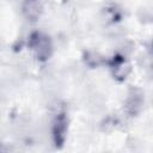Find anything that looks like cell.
Returning a JSON list of instances; mask_svg holds the SVG:
<instances>
[{
	"instance_id": "obj_2",
	"label": "cell",
	"mask_w": 153,
	"mask_h": 153,
	"mask_svg": "<svg viewBox=\"0 0 153 153\" xmlns=\"http://www.w3.org/2000/svg\"><path fill=\"white\" fill-rule=\"evenodd\" d=\"M67 130H68V118L66 112H60L59 115H56V117L54 118L53 122V140L56 147H62L65 141H66V136H67Z\"/></svg>"
},
{
	"instance_id": "obj_1",
	"label": "cell",
	"mask_w": 153,
	"mask_h": 153,
	"mask_svg": "<svg viewBox=\"0 0 153 153\" xmlns=\"http://www.w3.org/2000/svg\"><path fill=\"white\" fill-rule=\"evenodd\" d=\"M27 45L38 61L44 62L49 60L53 54V43L50 37L41 31H35L30 35Z\"/></svg>"
},
{
	"instance_id": "obj_3",
	"label": "cell",
	"mask_w": 153,
	"mask_h": 153,
	"mask_svg": "<svg viewBox=\"0 0 153 153\" xmlns=\"http://www.w3.org/2000/svg\"><path fill=\"white\" fill-rule=\"evenodd\" d=\"M110 68H111L114 78L120 81L124 80L130 72V67H129L128 62L124 60L123 56H120V55L114 56V59L111 60V63H110Z\"/></svg>"
},
{
	"instance_id": "obj_5",
	"label": "cell",
	"mask_w": 153,
	"mask_h": 153,
	"mask_svg": "<svg viewBox=\"0 0 153 153\" xmlns=\"http://www.w3.org/2000/svg\"><path fill=\"white\" fill-rule=\"evenodd\" d=\"M142 103H143L142 93L139 92L137 90H131L126 102V109L130 115H136L140 111Z\"/></svg>"
},
{
	"instance_id": "obj_4",
	"label": "cell",
	"mask_w": 153,
	"mask_h": 153,
	"mask_svg": "<svg viewBox=\"0 0 153 153\" xmlns=\"http://www.w3.org/2000/svg\"><path fill=\"white\" fill-rule=\"evenodd\" d=\"M43 12L42 0H25L23 4V14L30 22H36L39 19Z\"/></svg>"
}]
</instances>
